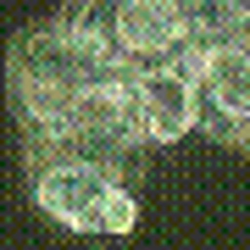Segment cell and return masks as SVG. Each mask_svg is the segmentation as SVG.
I'll return each mask as SVG.
<instances>
[{
	"label": "cell",
	"instance_id": "obj_5",
	"mask_svg": "<svg viewBox=\"0 0 250 250\" xmlns=\"http://www.w3.org/2000/svg\"><path fill=\"white\" fill-rule=\"evenodd\" d=\"M111 50L123 72H134L145 62L189 56L195 39H189L184 0H111Z\"/></svg>",
	"mask_w": 250,
	"mask_h": 250
},
{
	"label": "cell",
	"instance_id": "obj_3",
	"mask_svg": "<svg viewBox=\"0 0 250 250\" xmlns=\"http://www.w3.org/2000/svg\"><path fill=\"white\" fill-rule=\"evenodd\" d=\"M134 128L145 150H172L195 134V50L172 62H145L128 72Z\"/></svg>",
	"mask_w": 250,
	"mask_h": 250
},
{
	"label": "cell",
	"instance_id": "obj_4",
	"mask_svg": "<svg viewBox=\"0 0 250 250\" xmlns=\"http://www.w3.org/2000/svg\"><path fill=\"white\" fill-rule=\"evenodd\" d=\"M117 184L111 167L100 161H78V156H56V161H28V195L50 217L56 228L95 239L100 233V200Z\"/></svg>",
	"mask_w": 250,
	"mask_h": 250
},
{
	"label": "cell",
	"instance_id": "obj_2",
	"mask_svg": "<svg viewBox=\"0 0 250 250\" xmlns=\"http://www.w3.org/2000/svg\"><path fill=\"white\" fill-rule=\"evenodd\" d=\"M195 134L223 150H245L250 139V50L206 45L195 50Z\"/></svg>",
	"mask_w": 250,
	"mask_h": 250
},
{
	"label": "cell",
	"instance_id": "obj_6",
	"mask_svg": "<svg viewBox=\"0 0 250 250\" xmlns=\"http://www.w3.org/2000/svg\"><path fill=\"white\" fill-rule=\"evenodd\" d=\"M184 17H189L195 50H206V45H245L250 0H184Z\"/></svg>",
	"mask_w": 250,
	"mask_h": 250
},
{
	"label": "cell",
	"instance_id": "obj_1",
	"mask_svg": "<svg viewBox=\"0 0 250 250\" xmlns=\"http://www.w3.org/2000/svg\"><path fill=\"white\" fill-rule=\"evenodd\" d=\"M11 78V100H17V123H22V145L56 134L67 123V111L78 106V95L95 78H106V67H95L83 50H72L56 22L22 28L6 62Z\"/></svg>",
	"mask_w": 250,
	"mask_h": 250
},
{
	"label": "cell",
	"instance_id": "obj_7",
	"mask_svg": "<svg viewBox=\"0 0 250 250\" xmlns=\"http://www.w3.org/2000/svg\"><path fill=\"white\" fill-rule=\"evenodd\" d=\"M134 228H139V189H134V178H117L106 189V200H100L95 239H134Z\"/></svg>",
	"mask_w": 250,
	"mask_h": 250
}]
</instances>
